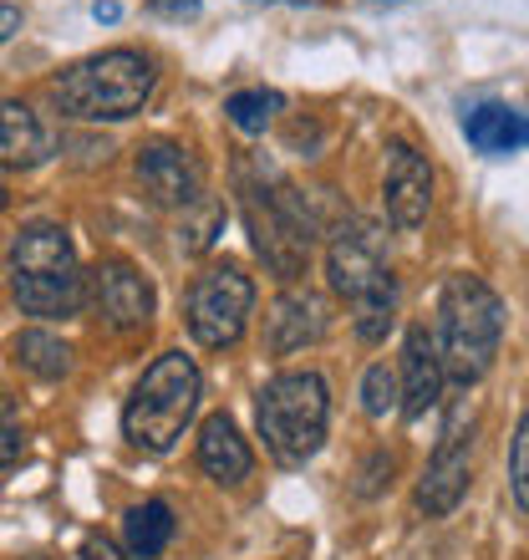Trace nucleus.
<instances>
[{
	"mask_svg": "<svg viewBox=\"0 0 529 560\" xmlns=\"http://www.w3.org/2000/svg\"><path fill=\"white\" fill-rule=\"evenodd\" d=\"M11 352H15L21 368L36 372V377H46V383H57V377L72 372V347H67L61 337H51V331H36V326L11 341Z\"/></svg>",
	"mask_w": 529,
	"mask_h": 560,
	"instance_id": "19",
	"label": "nucleus"
},
{
	"mask_svg": "<svg viewBox=\"0 0 529 560\" xmlns=\"http://www.w3.org/2000/svg\"><path fill=\"white\" fill-rule=\"evenodd\" d=\"M51 153L46 122L26 103H0V168H36Z\"/></svg>",
	"mask_w": 529,
	"mask_h": 560,
	"instance_id": "17",
	"label": "nucleus"
},
{
	"mask_svg": "<svg viewBox=\"0 0 529 560\" xmlns=\"http://www.w3.org/2000/svg\"><path fill=\"white\" fill-rule=\"evenodd\" d=\"M11 295L26 316L57 322V316H77L87 301V276L77 266L72 235L51 220L26 224L11 240Z\"/></svg>",
	"mask_w": 529,
	"mask_h": 560,
	"instance_id": "1",
	"label": "nucleus"
},
{
	"mask_svg": "<svg viewBox=\"0 0 529 560\" xmlns=\"http://www.w3.org/2000/svg\"><path fill=\"white\" fill-rule=\"evenodd\" d=\"M352 311H356V337H362V341H383L387 331H392V322H397V285L367 295V301H356Z\"/></svg>",
	"mask_w": 529,
	"mask_h": 560,
	"instance_id": "21",
	"label": "nucleus"
},
{
	"mask_svg": "<svg viewBox=\"0 0 529 560\" xmlns=\"http://www.w3.org/2000/svg\"><path fill=\"white\" fill-rule=\"evenodd\" d=\"M438 326H443V377L473 387L494 368L499 357V337H504V306L499 295L489 291L479 276L458 270L443 280V301H438Z\"/></svg>",
	"mask_w": 529,
	"mask_h": 560,
	"instance_id": "3",
	"label": "nucleus"
},
{
	"mask_svg": "<svg viewBox=\"0 0 529 560\" xmlns=\"http://www.w3.org/2000/svg\"><path fill=\"white\" fill-rule=\"evenodd\" d=\"M280 107H285V97H280L275 88H250V92H235V97L224 103V118L235 122L239 133H264V128L275 122Z\"/></svg>",
	"mask_w": 529,
	"mask_h": 560,
	"instance_id": "20",
	"label": "nucleus"
},
{
	"mask_svg": "<svg viewBox=\"0 0 529 560\" xmlns=\"http://www.w3.org/2000/svg\"><path fill=\"white\" fill-rule=\"evenodd\" d=\"M153 61L143 51H103V57H87L67 67V72L51 82V97L67 118L77 122H122L132 113H143V103L153 97Z\"/></svg>",
	"mask_w": 529,
	"mask_h": 560,
	"instance_id": "2",
	"label": "nucleus"
},
{
	"mask_svg": "<svg viewBox=\"0 0 529 560\" xmlns=\"http://www.w3.org/2000/svg\"><path fill=\"white\" fill-rule=\"evenodd\" d=\"M509 489H515L519 510L529 515V413L515 428V448H509Z\"/></svg>",
	"mask_w": 529,
	"mask_h": 560,
	"instance_id": "23",
	"label": "nucleus"
},
{
	"mask_svg": "<svg viewBox=\"0 0 529 560\" xmlns=\"http://www.w3.org/2000/svg\"><path fill=\"white\" fill-rule=\"evenodd\" d=\"M15 458H21V428H15L11 418H5V408H0V469L15 464Z\"/></svg>",
	"mask_w": 529,
	"mask_h": 560,
	"instance_id": "26",
	"label": "nucleus"
},
{
	"mask_svg": "<svg viewBox=\"0 0 529 560\" xmlns=\"http://www.w3.org/2000/svg\"><path fill=\"white\" fill-rule=\"evenodd\" d=\"M5 199H11V194H5V184H0V209H5Z\"/></svg>",
	"mask_w": 529,
	"mask_h": 560,
	"instance_id": "31",
	"label": "nucleus"
},
{
	"mask_svg": "<svg viewBox=\"0 0 529 560\" xmlns=\"http://www.w3.org/2000/svg\"><path fill=\"white\" fill-rule=\"evenodd\" d=\"M255 423H260L264 448L280 464H306L326 443V423H331L326 377L321 372H280L255 398Z\"/></svg>",
	"mask_w": 529,
	"mask_h": 560,
	"instance_id": "6",
	"label": "nucleus"
},
{
	"mask_svg": "<svg viewBox=\"0 0 529 560\" xmlns=\"http://www.w3.org/2000/svg\"><path fill=\"white\" fill-rule=\"evenodd\" d=\"M326 276H331V291L346 295L352 306L367 301V295H377V291H387V285H397L387 260H383V235L362 220L337 230L331 250H326Z\"/></svg>",
	"mask_w": 529,
	"mask_h": 560,
	"instance_id": "8",
	"label": "nucleus"
},
{
	"mask_svg": "<svg viewBox=\"0 0 529 560\" xmlns=\"http://www.w3.org/2000/svg\"><path fill=\"white\" fill-rule=\"evenodd\" d=\"M87 301L113 331H143L153 322V285L128 260H103L87 276Z\"/></svg>",
	"mask_w": 529,
	"mask_h": 560,
	"instance_id": "9",
	"label": "nucleus"
},
{
	"mask_svg": "<svg viewBox=\"0 0 529 560\" xmlns=\"http://www.w3.org/2000/svg\"><path fill=\"white\" fill-rule=\"evenodd\" d=\"M270 5H275V0H270ZM285 5H310V0H285Z\"/></svg>",
	"mask_w": 529,
	"mask_h": 560,
	"instance_id": "30",
	"label": "nucleus"
},
{
	"mask_svg": "<svg viewBox=\"0 0 529 560\" xmlns=\"http://www.w3.org/2000/svg\"><path fill=\"white\" fill-rule=\"evenodd\" d=\"M199 398H204V377L193 368V357L163 352L132 387L128 408H122V433L143 454H168L199 413Z\"/></svg>",
	"mask_w": 529,
	"mask_h": 560,
	"instance_id": "4",
	"label": "nucleus"
},
{
	"mask_svg": "<svg viewBox=\"0 0 529 560\" xmlns=\"http://www.w3.org/2000/svg\"><path fill=\"white\" fill-rule=\"evenodd\" d=\"M397 408L408 418H423L427 408H438L443 398V357L433 347L423 326H412L408 341H402V377H397Z\"/></svg>",
	"mask_w": 529,
	"mask_h": 560,
	"instance_id": "13",
	"label": "nucleus"
},
{
	"mask_svg": "<svg viewBox=\"0 0 529 560\" xmlns=\"http://www.w3.org/2000/svg\"><path fill=\"white\" fill-rule=\"evenodd\" d=\"M118 15H122L118 0H97V5H92V21H103V26H118Z\"/></svg>",
	"mask_w": 529,
	"mask_h": 560,
	"instance_id": "29",
	"label": "nucleus"
},
{
	"mask_svg": "<svg viewBox=\"0 0 529 560\" xmlns=\"http://www.w3.org/2000/svg\"><path fill=\"white\" fill-rule=\"evenodd\" d=\"M138 178H143L148 199L163 209H193L204 199V168H199V159L184 143H168V138L138 148Z\"/></svg>",
	"mask_w": 529,
	"mask_h": 560,
	"instance_id": "10",
	"label": "nucleus"
},
{
	"mask_svg": "<svg viewBox=\"0 0 529 560\" xmlns=\"http://www.w3.org/2000/svg\"><path fill=\"white\" fill-rule=\"evenodd\" d=\"M122 535H128V556L132 560H153L168 550V540H174V510L163 500H148L138 504V510H128V525H122Z\"/></svg>",
	"mask_w": 529,
	"mask_h": 560,
	"instance_id": "18",
	"label": "nucleus"
},
{
	"mask_svg": "<svg viewBox=\"0 0 529 560\" xmlns=\"http://www.w3.org/2000/svg\"><path fill=\"white\" fill-rule=\"evenodd\" d=\"M224 224V209L220 205H204V220L193 224V235L184 240V250H209V245H214V230H220Z\"/></svg>",
	"mask_w": 529,
	"mask_h": 560,
	"instance_id": "24",
	"label": "nucleus"
},
{
	"mask_svg": "<svg viewBox=\"0 0 529 560\" xmlns=\"http://www.w3.org/2000/svg\"><path fill=\"white\" fill-rule=\"evenodd\" d=\"M250 306H255V285L245 270L235 266H214L189 285V331L199 347L209 352H224V347H235L245 337V322H250Z\"/></svg>",
	"mask_w": 529,
	"mask_h": 560,
	"instance_id": "7",
	"label": "nucleus"
},
{
	"mask_svg": "<svg viewBox=\"0 0 529 560\" xmlns=\"http://www.w3.org/2000/svg\"><path fill=\"white\" fill-rule=\"evenodd\" d=\"M326 337V306L321 295L310 291H285L275 301V311H270V352L275 357H291L301 352V347H310V341Z\"/></svg>",
	"mask_w": 529,
	"mask_h": 560,
	"instance_id": "16",
	"label": "nucleus"
},
{
	"mask_svg": "<svg viewBox=\"0 0 529 560\" xmlns=\"http://www.w3.org/2000/svg\"><path fill=\"white\" fill-rule=\"evenodd\" d=\"M82 560H132V556L113 546L107 535H87V540H82Z\"/></svg>",
	"mask_w": 529,
	"mask_h": 560,
	"instance_id": "27",
	"label": "nucleus"
},
{
	"mask_svg": "<svg viewBox=\"0 0 529 560\" xmlns=\"http://www.w3.org/2000/svg\"><path fill=\"white\" fill-rule=\"evenodd\" d=\"M239 209H245V230H250L255 255L264 260V270L275 280H301L310 266V214L301 209L291 184H255L250 168L239 163Z\"/></svg>",
	"mask_w": 529,
	"mask_h": 560,
	"instance_id": "5",
	"label": "nucleus"
},
{
	"mask_svg": "<svg viewBox=\"0 0 529 560\" xmlns=\"http://www.w3.org/2000/svg\"><path fill=\"white\" fill-rule=\"evenodd\" d=\"M21 21H26V15H21V5H0V46L21 31Z\"/></svg>",
	"mask_w": 529,
	"mask_h": 560,
	"instance_id": "28",
	"label": "nucleus"
},
{
	"mask_svg": "<svg viewBox=\"0 0 529 560\" xmlns=\"http://www.w3.org/2000/svg\"><path fill=\"white\" fill-rule=\"evenodd\" d=\"M383 199H387V220L397 230H418L427 220L433 205V168L412 143L387 148V178H383Z\"/></svg>",
	"mask_w": 529,
	"mask_h": 560,
	"instance_id": "11",
	"label": "nucleus"
},
{
	"mask_svg": "<svg viewBox=\"0 0 529 560\" xmlns=\"http://www.w3.org/2000/svg\"><path fill=\"white\" fill-rule=\"evenodd\" d=\"M469 485H473L469 443L458 439V433H448V439L438 443V454L427 458L423 479H418V510H423L427 520L454 515L458 504H463V494H469Z\"/></svg>",
	"mask_w": 529,
	"mask_h": 560,
	"instance_id": "12",
	"label": "nucleus"
},
{
	"mask_svg": "<svg viewBox=\"0 0 529 560\" xmlns=\"http://www.w3.org/2000/svg\"><path fill=\"white\" fill-rule=\"evenodd\" d=\"M397 372L387 368V362H377V368H367V377H362V408H367V418H387L397 408Z\"/></svg>",
	"mask_w": 529,
	"mask_h": 560,
	"instance_id": "22",
	"label": "nucleus"
},
{
	"mask_svg": "<svg viewBox=\"0 0 529 560\" xmlns=\"http://www.w3.org/2000/svg\"><path fill=\"white\" fill-rule=\"evenodd\" d=\"M204 0H148V11L163 15V21H193Z\"/></svg>",
	"mask_w": 529,
	"mask_h": 560,
	"instance_id": "25",
	"label": "nucleus"
},
{
	"mask_svg": "<svg viewBox=\"0 0 529 560\" xmlns=\"http://www.w3.org/2000/svg\"><path fill=\"white\" fill-rule=\"evenodd\" d=\"M463 138L484 159H509V153L529 148V113H519L509 103H473L463 113Z\"/></svg>",
	"mask_w": 529,
	"mask_h": 560,
	"instance_id": "14",
	"label": "nucleus"
},
{
	"mask_svg": "<svg viewBox=\"0 0 529 560\" xmlns=\"http://www.w3.org/2000/svg\"><path fill=\"white\" fill-rule=\"evenodd\" d=\"M199 469H204L209 479H220V485L250 479L255 454H250V443L239 439V428L230 413L204 418V428H199Z\"/></svg>",
	"mask_w": 529,
	"mask_h": 560,
	"instance_id": "15",
	"label": "nucleus"
}]
</instances>
